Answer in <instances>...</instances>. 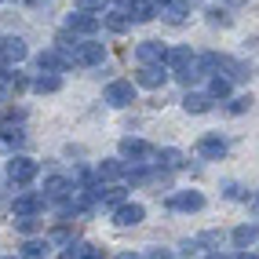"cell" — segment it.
<instances>
[{"mask_svg": "<svg viewBox=\"0 0 259 259\" xmlns=\"http://www.w3.org/2000/svg\"><path fill=\"white\" fill-rule=\"evenodd\" d=\"M99 183H113V179H124V164H120L117 157H106V161H102L99 168Z\"/></svg>", "mask_w": 259, "mask_h": 259, "instance_id": "obj_21", "label": "cell"}, {"mask_svg": "<svg viewBox=\"0 0 259 259\" xmlns=\"http://www.w3.org/2000/svg\"><path fill=\"white\" fill-rule=\"evenodd\" d=\"M120 157H128V161H143V157H150V146L139 139V135H124V139H120Z\"/></svg>", "mask_w": 259, "mask_h": 259, "instance_id": "obj_13", "label": "cell"}, {"mask_svg": "<svg viewBox=\"0 0 259 259\" xmlns=\"http://www.w3.org/2000/svg\"><path fill=\"white\" fill-rule=\"evenodd\" d=\"M66 194H70V179H62V176H51L44 183V201H62Z\"/></svg>", "mask_w": 259, "mask_h": 259, "instance_id": "obj_19", "label": "cell"}, {"mask_svg": "<svg viewBox=\"0 0 259 259\" xmlns=\"http://www.w3.org/2000/svg\"><path fill=\"white\" fill-rule=\"evenodd\" d=\"M102 22H106V29H113V33H124L132 26V19L124 11H106V19H102Z\"/></svg>", "mask_w": 259, "mask_h": 259, "instance_id": "obj_26", "label": "cell"}, {"mask_svg": "<svg viewBox=\"0 0 259 259\" xmlns=\"http://www.w3.org/2000/svg\"><path fill=\"white\" fill-rule=\"evenodd\" d=\"M208 259H230V255H223V252H208Z\"/></svg>", "mask_w": 259, "mask_h": 259, "instance_id": "obj_36", "label": "cell"}, {"mask_svg": "<svg viewBox=\"0 0 259 259\" xmlns=\"http://www.w3.org/2000/svg\"><path fill=\"white\" fill-rule=\"evenodd\" d=\"M259 241V223H241V227L234 230V245L237 248H248Z\"/></svg>", "mask_w": 259, "mask_h": 259, "instance_id": "obj_20", "label": "cell"}, {"mask_svg": "<svg viewBox=\"0 0 259 259\" xmlns=\"http://www.w3.org/2000/svg\"><path fill=\"white\" fill-rule=\"evenodd\" d=\"M227 197L237 201V197H245V194H241V186H237V183H227Z\"/></svg>", "mask_w": 259, "mask_h": 259, "instance_id": "obj_33", "label": "cell"}, {"mask_svg": "<svg viewBox=\"0 0 259 259\" xmlns=\"http://www.w3.org/2000/svg\"><path fill=\"white\" fill-rule=\"evenodd\" d=\"M124 194H128L124 186H95V197H99L102 204H120V201H124Z\"/></svg>", "mask_w": 259, "mask_h": 259, "instance_id": "obj_25", "label": "cell"}, {"mask_svg": "<svg viewBox=\"0 0 259 259\" xmlns=\"http://www.w3.org/2000/svg\"><path fill=\"white\" fill-rule=\"evenodd\" d=\"M237 259H259V255H255V252H241Z\"/></svg>", "mask_w": 259, "mask_h": 259, "instance_id": "obj_35", "label": "cell"}, {"mask_svg": "<svg viewBox=\"0 0 259 259\" xmlns=\"http://www.w3.org/2000/svg\"><path fill=\"white\" fill-rule=\"evenodd\" d=\"M124 15L132 22H150L153 19V0H124Z\"/></svg>", "mask_w": 259, "mask_h": 259, "instance_id": "obj_16", "label": "cell"}, {"mask_svg": "<svg viewBox=\"0 0 259 259\" xmlns=\"http://www.w3.org/2000/svg\"><path fill=\"white\" fill-rule=\"evenodd\" d=\"M102 26V19H95V11H77V15H66V29H73L77 37H95Z\"/></svg>", "mask_w": 259, "mask_h": 259, "instance_id": "obj_3", "label": "cell"}, {"mask_svg": "<svg viewBox=\"0 0 259 259\" xmlns=\"http://www.w3.org/2000/svg\"><path fill=\"white\" fill-rule=\"evenodd\" d=\"M4 259H19V255H4Z\"/></svg>", "mask_w": 259, "mask_h": 259, "instance_id": "obj_37", "label": "cell"}, {"mask_svg": "<svg viewBox=\"0 0 259 259\" xmlns=\"http://www.w3.org/2000/svg\"><path fill=\"white\" fill-rule=\"evenodd\" d=\"M26 55H29V51H26L22 37H4V40H0V62H22Z\"/></svg>", "mask_w": 259, "mask_h": 259, "instance_id": "obj_12", "label": "cell"}, {"mask_svg": "<svg viewBox=\"0 0 259 259\" xmlns=\"http://www.w3.org/2000/svg\"><path fill=\"white\" fill-rule=\"evenodd\" d=\"M37 66H40L44 73H62V70H70V59H66L59 48H48V51H40Z\"/></svg>", "mask_w": 259, "mask_h": 259, "instance_id": "obj_10", "label": "cell"}, {"mask_svg": "<svg viewBox=\"0 0 259 259\" xmlns=\"http://www.w3.org/2000/svg\"><path fill=\"white\" fill-rule=\"evenodd\" d=\"M102 99H106L110 106H132L135 102V84L132 80H110L106 92H102Z\"/></svg>", "mask_w": 259, "mask_h": 259, "instance_id": "obj_4", "label": "cell"}, {"mask_svg": "<svg viewBox=\"0 0 259 259\" xmlns=\"http://www.w3.org/2000/svg\"><path fill=\"white\" fill-rule=\"evenodd\" d=\"M168 208L171 212H201L204 194H197V190H176V194L168 197Z\"/></svg>", "mask_w": 259, "mask_h": 259, "instance_id": "obj_6", "label": "cell"}, {"mask_svg": "<svg viewBox=\"0 0 259 259\" xmlns=\"http://www.w3.org/2000/svg\"><path fill=\"white\" fill-rule=\"evenodd\" d=\"M0 135H4L8 146H22V143H26V132H22L19 124H0Z\"/></svg>", "mask_w": 259, "mask_h": 259, "instance_id": "obj_27", "label": "cell"}, {"mask_svg": "<svg viewBox=\"0 0 259 259\" xmlns=\"http://www.w3.org/2000/svg\"><path fill=\"white\" fill-rule=\"evenodd\" d=\"M153 4H157V0H153ZM161 4H164V0H161Z\"/></svg>", "mask_w": 259, "mask_h": 259, "instance_id": "obj_39", "label": "cell"}, {"mask_svg": "<svg viewBox=\"0 0 259 259\" xmlns=\"http://www.w3.org/2000/svg\"><path fill=\"white\" fill-rule=\"evenodd\" d=\"M248 106H252V95H241V99H234V102H230V113H245Z\"/></svg>", "mask_w": 259, "mask_h": 259, "instance_id": "obj_30", "label": "cell"}, {"mask_svg": "<svg viewBox=\"0 0 259 259\" xmlns=\"http://www.w3.org/2000/svg\"><path fill=\"white\" fill-rule=\"evenodd\" d=\"M73 4H77V11H102L106 0H73Z\"/></svg>", "mask_w": 259, "mask_h": 259, "instance_id": "obj_29", "label": "cell"}, {"mask_svg": "<svg viewBox=\"0 0 259 259\" xmlns=\"http://www.w3.org/2000/svg\"><path fill=\"white\" fill-rule=\"evenodd\" d=\"M208 106H212V95H201V92H186V99H183L186 113H204Z\"/></svg>", "mask_w": 259, "mask_h": 259, "instance_id": "obj_23", "label": "cell"}, {"mask_svg": "<svg viewBox=\"0 0 259 259\" xmlns=\"http://www.w3.org/2000/svg\"><path fill=\"white\" fill-rule=\"evenodd\" d=\"M143 219H146V208H143V204H135V201L113 204V223H117V227H139Z\"/></svg>", "mask_w": 259, "mask_h": 259, "instance_id": "obj_5", "label": "cell"}, {"mask_svg": "<svg viewBox=\"0 0 259 259\" xmlns=\"http://www.w3.org/2000/svg\"><path fill=\"white\" fill-rule=\"evenodd\" d=\"M48 255H51V245H48V241H44V237H29L26 245H22V255H19V259H48Z\"/></svg>", "mask_w": 259, "mask_h": 259, "instance_id": "obj_18", "label": "cell"}, {"mask_svg": "<svg viewBox=\"0 0 259 259\" xmlns=\"http://www.w3.org/2000/svg\"><path fill=\"white\" fill-rule=\"evenodd\" d=\"M40 208H44V194H15V201H11L15 215H37Z\"/></svg>", "mask_w": 259, "mask_h": 259, "instance_id": "obj_9", "label": "cell"}, {"mask_svg": "<svg viewBox=\"0 0 259 259\" xmlns=\"http://www.w3.org/2000/svg\"><path fill=\"white\" fill-rule=\"evenodd\" d=\"M164 55H168L164 40H143L139 48H135V59H139L143 66H157V62H164Z\"/></svg>", "mask_w": 259, "mask_h": 259, "instance_id": "obj_7", "label": "cell"}, {"mask_svg": "<svg viewBox=\"0 0 259 259\" xmlns=\"http://www.w3.org/2000/svg\"><path fill=\"white\" fill-rule=\"evenodd\" d=\"M161 19H164V22H171V26H183V22L190 19V0H164Z\"/></svg>", "mask_w": 259, "mask_h": 259, "instance_id": "obj_11", "label": "cell"}, {"mask_svg": "<svg viewBox=\"0 0 259 259\" xmlns=\"http://www.w3.org/2000/svg\"><path fill=\"white\" fill-rule=\"evenodd\" d=\"M59 88H62V77L59 73H44L40 70V77L33 80V92H40V95H55Z\"/></svg>", "mask_w": 259, "mask_h": 259, "instance_id": "obj_22", "label": "cell"}, {"mask_svg": "<svg viewBox=\"0 0 259 259\" xmlns=\"http://www.w3.org/2000/svg\"><path fill=\"white\" fill-rule=\"evenodd\" d=\"M208 95H212V99H230V77H227V73H212Z\"/></svg>", "mask_w": 259, "mask_h": 259, "instance_id": "obj_24", "label": "cell"}, {"mask_svg": "<svg viewBox=\"0 0 259 259\" xmlns=\"http://www.w3.org/2000/svg\"><path fill=\"white\" fill-rule=\"evenodd\" d=\"M194 59H197L194 51H190L186 44H179V48H168V55H164V66H171V70L179 73V70H186V66L194 62Z\"/></svg>", "mask_w": 259, "mask_h": 259, "instance_id": "obj_17", "label": "cell"}, {"mask_svg": "<svg viewBox=\"0 0 259 259\" xmlns=\"http://www.w3.org/2000/svg\"><path fill=\"white\" fill-rule=\"evenodd\" d=\"M15 230H19V234H37L40 230V223H37V215H19V223H15Z\"/></svg>", "mask_w": 259, "mask_h": 259, "instance_id": "obj_28", "label": "cell"}, {"mask_svg": "<svg viewBox=\"0 0 259 259\" xmlns=\"http://www.w3.org/2000/svg\"><path fill=\"white\" fill-rule=\"evenodd\" d=\"M37 161H33V157H11L8 161V179L15 183V186H26V183H33V179H37Z\"/></svg>", "mask_w": 259, "mask_h": 259, "instance_id": "obj_1", "label": "cell"}, {"mask_svg": "<svg viewBox=\"0 0 259 259\" xmlns=\"http://www.w3.org/2000/svg\"><path fill=\"white\" fill-rule=\"evenodd\" d=\"M255 208H259V197H255Z\"/></svg>", "mask_w": 259, "mask_h": 259, "instance_id": "obj_38", "label": "cell"}, {"mask_svg": "<svg viewBox=\"0 0 259 259\" xmlns=\"http://www.w3.org/2000/svg\"><path fill=\"white\" fill-rule=\"evenodd\" d=\"M164 80H168V70H164V62H157V66H143L139 73H135V84L139 88H164Z\"/></svg>", "mask_w": 259, "mask_h": 259, "instance_id": "obj_8", "label": "cell"}, {"mask_svg": "<svg viewBox=\"0 0 259 259\" xmlns=\"http://www.w3.org/2000/svg\"><path fill=\"white\" fill-rule=\"evenodd\" d=\"M143 259H171V252L168 248H161V245H153V248H146V255Z\"/></svg>", "mask_w": 259, "mask_h": 259, "instance_id": "obj_31", "label": "cell"}, {"mask_svg": "<svg viewBox=\"0 0 259 259\" xmlns=\"http://www.w3.org/2000/svg\"><path fill=\"white\" fill-rule=\"evenodd\" d=\"M117 259H143V255H135V252H120Z\"/></svg>", "mask_w": 259, "mask_h": 259, "instance_id": "obj_34", "label": "cell"}, {"mask_svg": "<svg viewBox=\"0 0 259 259\" xmlns=\"http://www.w3.org/2000/svg\"><path fill=\"white\" fill-rule=\"evenodd\" d=\"M208 22L212 26H230V15L227 11H208Z\"/></svg>", "mask_w": 259, "mask_h": 259, "instance_id": "obj_32", "label": "cell"}, {"mask_svg": "<svg viewBox=\"0 0 259 259\" xmlns=\"http://www.w3.org/2000/svg\"><path fill=\"white\" fill-rule=\"evenodd\" d=\"M153 157H157V164H161L164 171H183V168H186L183 150H171V146H164V150H157V153H153Z\"/></svg>", "mask_w": 259, "mask_h": 259, "instance_id": "obj_15", "label": "cell"}, {"mask_svg": "<svg viewBox=\"0 0 259 259\" xmlns=\"http://www.w3.org/2000/svg\"><path fill=\"white\" fill-rule=\"evenodd\" d=\"M70 59H73V66H99L102 59H106V48L95 44V40H77Z\"/></svg>", "mask_w": 259, "mask_h": 259, "instance_id": "obj_2", "label": "cell"}, {"mask_svg": "<svg viewBox=\"0 0 259 259\" xmlns=\"http://www.w3.org/2000/svg\"><path fill=\"white\" fill-rule=\"evenodd\" d=\"M197 153L204 161H219L223 153H227V143L219 139V135H201V143H197Z\"/></svg>", "mask_w": 259, "mask_h": 259, "instance_id": "obj_14", "label": "cell"}]
</instances>
